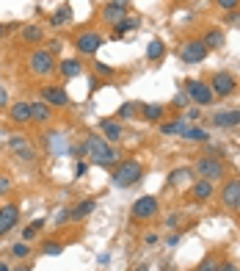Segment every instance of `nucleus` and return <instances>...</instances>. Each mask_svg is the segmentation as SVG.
<instances>
[{
  "mask_svg": "<svg viewBox=\"0 0 240 271\" xmlns=\"http://www.w3.org/2000/svg\"><path fill=\"white\" fill-rule=\"evenodd\" d=\"M144 244H146V247H155V244H157V235L155 233H146L144 235Z\"/></svg>",
  "mask_w": 240,
  "mask_h": 271,
  "instance_id": "obj_37",
  "label": "nucleus"
},
{
  "mask_svg": "<svg viewBox=\"0 0 240 271\" xmlns=\"http://www.w3.org/2000/svg\"><path fill=\"white\" fill-rule=\"evenodd\" d=\"M75 47H78L80 53H86V55H94L97 50L102 47V36H100V33H94V30H89V33H80V36L75 39Z\"/></svg>",
  "mask_w": 240,
  "mask_h": 271,
  "instance_id": "obj_9",
  "label": "nucleus"
},
{
  "mask_svg": "<svg viewBox=\"0 0 240 271\" xmlns=\"http://www.w3.org/2000/svg\"><path fill=\"white\" fill-rule=\"evenodd\" d=\"M28 66H30V72L33 75H50L55 69V58H53L50 50H36V53L30 55Z\"/></svg>",
  "mask_w": 240,
  "mask_h": 271,
  "instance_id": "obj_5",
  "label": "nucleus"
},
{
  "mask_svg": "<svg viewBox=\"0 0 240 271\" xmlns=\"http://www.w3.org/2000/svg\"><path fill=\"white\" fill-rule=\"evenodd\" d=\"M100 127H102V133H105V141H119L121 139V125L116 119H102Z\"/></svg>",
  "mask_w": 240,
  "mask_h": 271,
  "instance_id": "obj_17",
  "label": "nucleus"
},
{
  "mask_svg": "<svg viewBox=\"0 0 240 271\" xmlns=\"http://www.w3.org/2000/svg\"><path fill=\"white\" fill-rule=\"evenodd\" d=\"M202 42H204V47H207V50H218V47H224V42H227V39H224L221 30H210Z\"/></svg>",
  "mask_w": 240,
  "mask_h": 271,
  "instance_id": "obj_24",
  "label": "nucleus"
},
{
  "mask_svg": "<svg viewBox=\"0 0 240 271\" xmlns=\"http://www.w3.org/2000/svg\"><path fill=\"white\" fill-rule=\"evenodd\" d=\"M213 269H216V266H213V260H210V258H207V260L202 263V269H199V271H213Z\"/></svg>",
  "mask_w": 240,
  "mask_h": 271,
  "instance_id": "obj_43",
  "label": "nucleus"
},
{
  "mask_svg": "<svg viewBox=\"0 0 240 271\" xmlns=\"http://www.w3.org/2000/svg\"><path fill=\"white\" fill-rule=\"evenodd\" d=\"M213 125H218V127H235V125H240V111H224V114H216V116H213Z\"/></svg>",
  "mask_w": 240,
  "mask_h": 271,
  "instance_id": "obj_18",
  "label": "nucleus"
},
{
  "mask_svg": "<svg viewBox=\"0 0 240 271\" xmlns=\"http://www.w3.org/2000/svg\"><path fill=\"white\" fill-rule=\"evenodd\" d=\"M94 205H97L94 199H83V202H80V205L75 208V211H69V219H75V222H80V219H86V216H89L91 211H94Z\"/></svg>",
  "mask_w": 240,
  "mask_h": 271,
  "instance_id": "obj_21",
  "label": "nucleus"
},
{
  "mask_svg": "<svg viewBox=\"0 0 240 271\" xmlns=\"http://www.w3.org/2000/svg\"><path fill=\"white\" fill-rule=\"evenodd\" d=\"M0 271H11V269H8V266H6V263H0Z\"/></svg>",
  "mask_w": 240,
  "mask_h": 271,
  "instance_id": "obj_48",
  "label": "nucleus"
},
{
  "mask_svg": "<svg viewBox=\"0 0 240 271\" xmlns=\"http://www.w3.org/2000/svg\"><path fill=\"white\" fill-rule=\"evenodd\" d=\"M30 116H33V122L47 125V122L53 119V111H50L47 103H30Z\"/></svg>",
  "mask_w": 240,
  "mask_h": 271,
  "instance_id": "obj_16",
  "label": "nucleus"
},
{
  "mask_svg": "<svg viewBox=\"0 0 240 271\" xmlns=\"http://www.w3.org/2000/svg\"><path fill=\"white\" fill-rule=\"evenodd\" d=\"M146 269H149V266H141V269H138V271H146Z\"/></svg>",
  "mask_w": 240,
  "mask_h": 271,
  "instance_id": "obj_49",
  "label": "nucleus"
},
{
  "mask_svg": "<svg viewBox=\"0 0 240 271\" xmlns=\"http://www.w3.org/2000/svg\"><path fill=\"white\" fill-rule=\"evenodd\" d=\"M216 271H240L235 263H224V266H216Z\"/></svg>",
  "mask_w": 240,
  "mask_h": 271,
  "instance_id": "obj_39",
  "label": "nucleus"
},
{
  "mask_svg": "<svg viewBox=\"0 0 240 271\" xmlns=\"http://www.w3.org/2000/svg\"><path fill=\"white\" fill-rule=\"evenodd\" d=\"M191 177H193V169H174V172L168 175V183H171V186H180V183L191 180Z\"/></svg>",
  "mask_w": 240,
  "mask_h": 271,
  "instance_id": "obj_26",
  "label": "nucleus"
},
{
  "mask_svg": "<svg viewBox=\"0 0 240 271\" xmlns=\"http://www.w3.org/2000/svg\"><path fill=\"white\" fill-rule=\"evenodd\" d=\"M144 177V169H141V163H135V161H124V163H119V166L114 169V175H111V180H114V186L116 188H130V186H135V183Z\"/></svg>",
  "mask_w": 240,
  "mask_h": 271,
  "instance_id": "obj_2",
  "label": "nucleus"
},
{
  "mask_svg": "<svg viewBox=\"0 0 240 271\" xmlns=\"http://www.w3.org/2000/svg\"><path fill=\"white\" fill-rule=\"evenodd\" d=\"M97 72H100V75H111L114 69H111V66H105V64H97Z\"/></svg>",
  "mask_w": 240,
  "mask_h": 271,
  "instance_id": "obj_42",
  "label": "nucleus"
},
{
  "mask_svg": "<svg viewBox=\"0 0 240 271\" xmlns=\"http://www.w3.org/2000/svg\"><path fill=\"white\" fill-rule=\"evenodd\" d=\"M75 175H78V177H83V175H86V163H78V169H75Z\"/></svg>",
  "mask_w": 240,
  "mask_h": 271,
  "instance_id": "obj_45",
  "label": "nucleus"
},
{
  "mask_svg": "<svg viewBox=\"0 0 240 271\" xmlns=\"http://www.w3.org/2000/svg\"><path fill=\"white\" fill-rule=\"evenodd\" d=\"M36 233H39L36 227H28V230H25V233H22V238H25V241H30V238H33V235H36Z\"/></svg>",
  "mask_w": 240,
  "mask_h": 271,
  "instance_id": "obj_40",
  "label": "nucleus"
},
{
  "mask_svg": "<svg viewBox=\"0 0 240 271\" xmlns=\"http://www.w3.org/2000/svg\"><path fill=\"white\" fill-rule=\"evenodd\" d=\"M213 94H221V97H229L235 89H238V83H235V78L229 72H216L213 75V83H210Z\"/></svg>",
  "mask_w": 240,
  "mask_h": 271,
  "instance_id": "obj_8",
  "label": "nucleus"
},
{
  "mask_svg": "<svg viewBox=\"0 0 240 271\" xmlns=\"http://www.w3.org/2000/svg\"><path fill=\"white\" fill-rule=\"evenodd\" d=\"M14 271H30V266H19V269H14Z\"/></svg>",
  "mask_w": 240,
  "mask_h": 271,
  "instance_id": "obj_47",
  "label": "nucleus"
},
{
  "mask_svg": "<svg viewBox=\"0 0 240 271\" xmlns=\"http://www.w3.org/2000/svg\"><path fill=\"white\" fill-rule=\"evenodd\" d=\"M22 39L30 44H39L44 42V28L42 25H22Z\"/></svg>",
  "mask_w": 240,
  "mask_h": 271,
  "instance_id": "obj_19",
  "label": "nucleus"
},
{
  "mask_svg": "<svg viewBox=\"0 0 240 271\" xmlns=\"http://www.w3.org/2000/svg\"><path fill=\"white\" fill-rule=\"evenodd\" d=\"M3 30H6V28H3V25H0V33H3Z\"/></svg>",
  "mask_w": 240,
  "mask_h": 271,
  "instance_id": "obj_50",
  "label": "nucleus"
},
{
  "mask_svg": "<svg viewBox=\"0 0 240 271\" xmlns=\"http://www.w3.org/2000/svg\"><path fill=\"white\" fill-rule=\"evenodd\" d=\"M188 100H191V97H188V94H177V97H174V105H185Z\"/></svg>",
  "mask_w": 240,
  "mask_h": 271,
  "instance_id": "obj_41",
  "label": "nucleus"
},
{
  "mask_svg": "<svg viewBox=\"0 0 240 271\" xmlns=\"http://www.w3.org/2000/svg\"><path fill=\"white\" fill-rule=\"evenodd\" d=\"M44 252H47V255H61V252H64V247H61L58 241H50V244H44Z\"/></svg>",
  "mask_w": 240,
  "mask_h": 271,
  "instance_id": "obj_34",
  "label": "nucleus"
},
{
  "mask_svg": "<svg viewBox=\"0 0 240 271\" xmlns=\"http://www.w3.org/2000/svg\"><path fill=\"white\" fill-rule=\"evenodd\" d=\"M166 244H168V247H177V244H180V235H171V238H168Z\"/></svg>",
  "mask_w": 240,
  "mask_h": 271,
  "instance_id": "obj_46",
  "label": "nucleus"
},
{
  "mask_svg": "<svg viewBox=\"0 0 240 271\" xmlns=\"http://www.w3.org/2000/svg\"><path fill=\"white\" fill-rule=\"evenodd\" d=\"M11 191V180H8L6 175H0V197H3V194H8Z\"/></svg>",
  "mask_w": 240,
  "mask_h": 271,
  "instance_id": "obj_35",
  "label": "nucleus"
},
{
  "mask_svg": "<svg viewBox=\"0 0 240 271\" xmlns=\"http://www.w3.org/2000/svg\"><path fill=\"white\" fill-rule=\"evenodd\" d=\"M19 222V208L17 205H3L0 208V235L11 233Z\"/></svg>",
  "mask_w": 240,
  "mask_h": 271,
  "instance_id": "obj_10",
  "label": "nucleus"
},
{
  "mask_svg": "<svg viewBox=\"0 0 240 271\" xmlns=\"http://www.w3.org/2000/svg\"><path fill=\"white\" fill-rule=\"evenodd\" d=\"M11 252H14V258H19V260H22V258H28V255H30L28 241H19V244H14V247H11Z\"/></svg>",
  "mask_w": 240,
  "mask_h": 271,
  "instance_id": "obj_32",
  "label": "nucleus"
},
{
  "mask_svg": "<svg viewBox=\"0 0 240 271\" xmlns=\"http://www.w3.org/2000/svg\"><path fill=\"white\" fill-rule=\"evenodd\" d=\"M47 147H50V152H66V150H69L64 133H50V136H47Z\"/></svg>",
  "mask_w": 240,
  "mask_h": 271,
  "instance_id": "obj_22",
  "label": "nucleus"
},
{
  "mask_svg": "<svg viewBox=\"0 0 240 271\" xmlns=\"http://www.w3.org/2000/svg\"><path fill=\"white\" fill-rule=\"evenodd\" d=\"M132 114H135V105H132V103H124L119 108V119H130Z\"/></svg>",
  "mask_w": 240,
  "mask_h": 271,
  "instance_id": "obj_33",
  "label": "nucleus"
},
{
  "mask_svg": "<svg viewBox=\"0 0 240 271\" xmlns=\"http://www.w3.org/2000/svg\"><path fill=\"white\" fill-rule=\"evenodd\" d=\"M58 69H61V75H64V78H78L83 66H80V61H78V58H66V61H61Z\"/></svg>",
  "mask_w": 240,
  "mask_h": 271,
  "instance_id": "obj_20",
  "label": "nucleus"
},
{
  "mask_svg": "<svg viewBox=\"0 0 240 271\" xmlns=\"http://www.w3.org/2000/svg\"><path fill=\"white\" fill-rule=\"evenodd\" d=\"M11 119L19 122V125H28V122H33V116H30V103H14V105H11Z\"/></svg>",
  "mask_w": 240,
  "mask_h": 271,
  "instance_id": "obj_15",
  "label": "nucleus"
},
{
  "mask_svg": "<svg viewBox=\"0 0 240 271\" xmlns=\"http://www.w3.org/2000/svg\"><path fill=\"white\" fill-rule=\"evenodd\" d=\"M83 152L97 163V166L111 169L116 163V150L111 147V141H105L102 136H89V139L83 141Z\"/></svg>",
  "mask_w": 240,
  "mask_h": 271,
  "instance_id": "obj_1",
  "label": "nucleus"
},
{
  "mask_svg": "<svg viewBox=\"0 0 240 271\" xmlns=\"http://www.w3.org/2000/svg\"><path fill=\"white\" fill-rule=\"evenodd\" d=\"M207 53L210 50L204 47V42H188V44H182V50H180V58L185 61V64H199V61H204L207 58Z\"/></svg>",
  "mask_w": 240,
  "mask_h": 271,
  "instance_id": "obj_7",
  "label": "nucleus"
},
{
  "mask_svg": "<svg viewBox=\"0 0 240 271\" xmlns=\"http://www.w3.org/2000/svg\"><path fill=\"white\" fill-rule=\"evenodd\" d=\"M157 197H152V194H146V197H138L135 202H132V211L130 216L132 219H138V222H146V219H152L157 213Z\"/></svg>",
  "mask_w": 240,
  "mask_h": 271,
  "instance_id": "obj_4",
  "label": "nucleus"
},
{
  "mask_svg": "<svg viewBox=\"0 0 240 271\" xmlns=\"http://www.w3.org/2000/svg\"><path fill=\"white\" fill-rule=\"evenodd\" d=\"M102 19L111 25L121 22V19H124V0H111L108 6L102 8Z\"/></svg>",
  "mask_w": 240,
  "mask_h": 271,
  "instance_id": "obj_12",
  "label": "nucleus"
},
{
  "mask_svg": "<svg viewBox=\"0 0 240 271\" xmlns=\"http://www.w3.org/2000/svg\"><path fill=\"white\" fill-rule=\"evenodd\" d=\"M185 130H188V122H185V119H177V122H168V125H163V133H166V136L185 133Z\"/></svg>",
  "mask_w": 240,
  "mask_h": 271,
  "instance_id": "obj_30",
  "label": "nucleus"
},
{
  "mask_svg": "<svg viewBox=\"0 0 240 271\" xmlns=\"http://www.w3.org/2000/svg\"><path fill=\"white\" fill-rule=\"evenodd\" d=\"M185 94L191 97L196 105H210L213 100H216L213 89L207 83H202V80H185Z\"/></svg>",
  "mask_w": 240,
  "mask_h": 271,
  "instance_id": "obj_3",
  "label": "nucleus"
},
{
  "mask_svg": "<svg viewBox=\"0 0 240 271\" xmlns=\"http://www.w3.org/2000/svg\"><path fill=\"white\" fill-rule=\"evenodd\" d=\"M177 222H180V216H174V213H171V216H168V227H177Z\"/></svg>",
  "mask_w": 240,
  "mask_h": 271,
  "instance_id": "obj_44",
  "label": "nucleus"
},
{
  "mask_svg": "<svg viewBox=\"0 0 240 271\" xmlns=\"http://www.w3.org/2000/svg\"><path fill=\"white\" fill-rule=\"evenodd\" d=\"M144 119L146 122H160L163 119V105H144Z\"/></svg>",
  "mask_w": 240,
  "mask_h": 271,
  "instance_id": "obj_28",
  "label": "nucleus"
},
{
  "mask_svg": "<svg viewBox=\"0 0 240 271\" xmlns=\"http://www.w3.org/2000/svg\"><path fill=\"white\" fill-rule=\"evenodd\" d=\"M163 53H166V44H163L160 39H152L149 47H146V58H149V61H160Z\"/></svg>",
  "mask_w": 240,
  "mask_h": 271,
  "instance_id": "obj_25",
  "label": "nucleus"
},
{
  "mask_svg": "<svg viewBox=\"0 0 240 271\" xmlns=\"http://www.w3.org/2000/svg\"><path fill=\"white\" fill-rule=\"evenodd\" d=\"M135 28H138V19L135 17H124L121 22H116V33H119V36L121 33H130V30H135Z\"/></svg>",
  "mask_w": 240,
  "mask_h": 271,
  "instance_id": "obj_29",
  "label": "nucleus"
},
{
  "mask_svg": "<svg viewBox=\"0 0 240 271\" xmlns=\"http://www.w3.org/2000/svg\"><path fill=\"white\" fill-rule=\"evenodd\" d=\"M221 202L227 208H240V180H229L221 188Z\"/></svg>",
  "mask_w": 240,
  "mask_h": 271,
  "instance_id": "obj_11",
  "label": "nucleus"
},
{
  "mask_svg": "<svg viewBox=\"0 0 240 271\" xmlns=\"http://www.w3.org/2000/svg\"><path fill=\"white\" fill-rule=\"evenodd\" d=\"M6 105H8V91L0 86V108H6Z\"/></svg>",
  "mask_w": 240,
  "mask_h": 271,
  "instance_id": "obj_38",
  "label": "nucleus"
},
{
  "mask_svg": "<svg viewBox=\"0 0 240 271\" xmlns=\"http://www.w3.org/2000/svg\"><path fill=\"white\" fill-rule=\"evenodd\" d=\"M8 147H11L22 161H33V158H36V152L30 150V141L25 139V136H11V139H8Z\"/></svg>",
  "mask_w": 240,
  "mask_h": 271,
  "instance_id": "obj_13",
  "label": "nucleus"
},
{
  "mask_svg": "<svg viewBox=\"0 0 240 271\" xmlns=\"http://www.w3.org/2000/svg\"><path fill=\"white\" fill-rule=\"evenodd\" d=\"M213 194V183L210 180H199L196 186H193V197L196 199H210Z\"/></svg>",
  "mask_w": 240,
  "mask_h": 271,
  "instance_id": "obj_27",
  "label": "nucleus"
},
{
  "mask_svg": "<svg viewBox=\"0 0 240 271\" xmlns=\"http://www.w3.org/2000/svg\"><path fill=\"white\" fill-rule=\"evenodd\" d=\"M69 19H72V8H69V6H61L58 11L53 14V19H50V25H53V28H64V25L69 22Z\"/></svg>",
  "mask_w": 240,
  "mask_h": 271,
  "instance_id": "obj_23",
  "label": "nucleus"
},
{
  "mask_svg": "<svg viewBox=\"0 0 240 271\" xmlns=\"http://www.w3.org/2000/svg\"><path fill=\"white\" fill-rule=\"evenodd\" d=\"M44 103L58 105V108H66V105H69V94H66L61 86H47V89H44Z\"/></svg>",
  "mask_w": 240,
  "mask_h": 271,
  "instance_id": "obj_14",
  "label": "nucleus"
},
{
  "mask_svg": "<svg viewBox=\"0 0 240 271\" xmlns=\"http://www.w3.org/2000/svg\"><path fill=\"white\" fill-rule=\"evenodd\" d=\"M182 136H185L188 141H207V130H202V127H188Z\"/></svg>",
  "mask_w": 240,
  "mask_h": 271,
  "instance_id": "obj_31",
  "label": "nucleus"
},
{
  "mask_svg": "<svg viewBox=\"0 0 240 271\" xmlns=\"http://www.w3.org/2000/svg\"><path fill=\"white\" fill-rule=\"evenodd\" d=\"M196 175L202 177V180H221L224 177V163L216 161V158H202V161L196 163Z\"/></svg>",
  "mask_w": 240,
  "mask_h": 271,
  "instance_id": "obj_6",
  "label": "nucleus"
},
{
  "mask_svg": "<svg viewBox=\"0 0 240 271\" xmlns=\"http://www.w3.org/2000/svg\"><path fill=\"white\" fill-rule=\"evenodd\" d=\"M218 6H221L224 11H235V8H238V0H218Z\"/></svg>",
  "mask_w": 240,
  "mask_h": 271,
  "instance_id": "obj_36",
  "label": "nucleus"
}]
</instances>
